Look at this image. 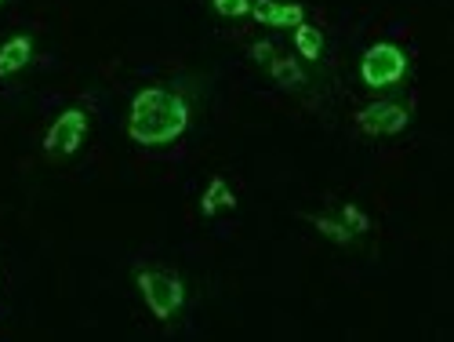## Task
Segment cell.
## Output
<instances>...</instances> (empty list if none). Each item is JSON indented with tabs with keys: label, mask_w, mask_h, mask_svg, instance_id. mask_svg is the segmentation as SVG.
I'll list each match as a JSON object with an SVG mask.
<instances>
[{
	"label": "cell",
	"mask_w": 454,
	"mask_h": 342,
	"mask_svg": "<svg viewBox=\"0 0 454 342\" xmlns=\"http://www.w3.org/2000/svg\"><path fill=\"white\" fill-rule=\"evenodd\" d=\"M193 124V109H189L185 95L171 84H145L131 95L128 102V121L124 131L138 149H171Z\"/></svg>",
	"instance_id": "obj_1"
},
{
	"label": "cell",
	"mask_w": 454,
	"mask_h": 342,
	"mask_svg": "<svg viewBox=\"0 0 454 342\" xmlns=\"http://www.w3.org/2000/svg\"><path fill=\"white\" fill-rule=\"evenodd\" d=\"M135 288L153 321L171 324L185 310V281L168 266H135Z\"/></svg>",
	"instance_id": "obj_2"
},
{
	"label": "cell",
	"mask_w": 454,
	"mask_h": 342,
	"mask_svg": "<svg viewBox=\"0 0 454 342\" xmlns=\"http://www.w3.org/2000/svg\"><path fill=\"white\" fill-rule=\"evenodd\" d=\"M88 131H91V113L84 106H66L59 109L48 131H44V157L48 161H69V157H77L84 142H88Z\"/></svg>",
	"instance_id": "obj_3"
},
{
	"label": "cell",
	"mask_w": 454,
	"mask_h": 342,
	"mask_svg": "<svg viewBox=\"0 0 454 342\" xmlns=\"http://www.w3.org/2000/svg\"><path fill=\"white\" fill-rule=\"evenodd\" d=\"M407 52L393 41H378L360 55V81L371 91H386L407 77Z\"/></svg>",
	"instance_id": "obj_4"
},
{
	"label": "cell",
	"mask_w": 454,
	"mask_h": 342,
	"mask_svg": "<svg viewBox=\"0 0 454 342\" xmlns=\"http://www.w3.org/2000/svg\"><path fill=\"white\" fill-rule=\"evenodd\" d=\"M353 124L364 135L389 139V135H400L411 124V109L403 102H393V99H374V102H367L353 113Z\"/></svg>",
	"instance_id": "obj_5"
},
{
	"label": "cell",
	"mask_w": 454,
	"mask_h": 342,
	"mask_svg": "<svg viewBox=\"0 0 454 342\" xmlns=\"http://www.w3.org/2000/svg\"><path fill=\"white\" fill-rule=\"evenodd\" d=\"M251 19L266 29H294L306 22V8L294 4V0H254Z\"/></svg>",
	"instance_id": "obj_6"
},
{
	"label": "cell",
	"mask_w": 454,
	"mask_h": 342,
	"mask_svg": "<svg viewBox=\"0 0 454 342\" xmlns=\"http://www.w3.org/2000/svg\"><path fill=\"white\" fill-rule=\"evenodd\" d=\"M33 36L29 33H15V36H8L4 44H0V81H12V77H19V73L33 62Z\"/></svg>",
	"instance_id": "obj_7"
},
{
	"label": "cell",
	"mask_w": 454,
	"mask_h": 342,
	"mask_svg": "<svg viewBox=\"0 0 454 342\" xmlns=\"http://www.w3.org/2000/svg\"><path fill=\"white\" fill-rule=\"evenodd\" d=\"M237 208V194H233V186L225 182L222 175H215L207 186H204V194H200V215L204 219H215L222 211H233Z\"/></svg>",
	"instance_id": "obj_8"
},
{
	"label": "cell",
	"mask_w": 454,
	"mask_h": 342,
	"mask_svg": "<svg viewBox=\"0 0 454 342\" xmlns=\"http://www.w3.org/2000/svg\"><path fill=\"white\" fill-rule=\"evenodd\" d=\"M262 69H266L270 77H273L280 88H287V91H294V88L306 84V69H301V62L291 59V55H284L280 48H277V55H273L266 66H262Z\"/></svg>",
	"instance_id": "obj_9"
},
{
	"label": "cell",
	"mask_w": 454,
	"mask_h": 342,
	"mask_svg": "<svg viewBox=\"0 0 454 342\" xmlns=\"http://www.w3.org/2000/svg\"><path fill=\"white\" fill-rule=\"evenodd\" d=\"M294 52H298V59H306V62H320V55H324V33L313 22L294 26Z\"/></svg>",
	"instance_id": "obj_10"
},
{
	"label": "cell",
	"mask_w": 454,
	"mask_h": 342,
	"mask_svg": "<svg viewBox=\"0 0 454 342\" xmlns=\"http://www.w3.org/2000/svg\"><path fill=\"white\" fill-rule=\"evenodd\" d=\"M306 219H309V226H317V230H320L331 244H342V248H346V244L356 241V234L349 230L342 219H334V215H306Z\"/></svg>",
	"instance_id": "obj_11"
},
{
	"label": "cell",
	"mask_w": 454,
	"mask_h": 342,
	"mask_svg": "<svg viewBox=\"0 0 454 342\" xmlns=\"http://www.w3.org/2000/svg\"><path fill=\"white\" fill-rule=\"evenodd\" d=\"M254 0H211V12L222 19H247Z\"/></svg>",
	"instance_id": "obj_12"
},
{
	"label": "cell",
	"mask_w": 454,
	"mask_h": 342,
	"mask_svg": "<svg viewBox=\"0 0 454 342\" xmlns=\"http://www.w3.org/2000/svg\"><path fill=\"white\" fill-rule=\"evenodd\" d=\"M338 219H342L353 234H367V230H371V219H367V211H360L356 204H342V208H338Z\"/></svg>",
	"instance_id": "obj_13"
},
{
	"label": "cell",
	"mask_w": 454,
	"mask_h": 342,
	"mask_svg": "<svg viewBox=\"0 0 454 342\" xmlns=\"http://www.w3.org/2000/svg\"><path fill=\"white\" fill-rule=\"evenodd\" d=\"M0 8H4V0H0Z\"/></svg>",
	"instance_id": "obj_14"
}]
</instances>
